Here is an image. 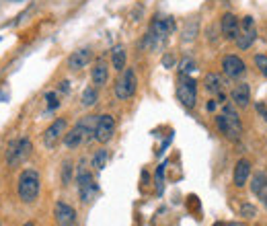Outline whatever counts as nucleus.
I'll return each instance as SVG.
<instances>
[{
  "label": "nucleus",
  "instance_id": "obj_1",
  "mask_svg": "<svg viewBox=\"0 0 267 226\" xmlns=\"http://www.w3.org/2000/svg\"><path fill=\"white\" fill-rule=\"evenodd\" d=\"M175 31V19L173 17H154L150 23V29L144 35L142 48L144 50H156L158 45L165 43V39Z\"/></svg>",
  "mask_w": 267,
  "mask_h": 226
},
{
  "label": "nucleus",
  "instance_id": "obj_2",
  "mask_svg": "<svg viewBox=\"0 0 267 226\" xmlns=\"http://www.w3.org/2000/svg\"><path fill=\"white\" fill-rule=\"evenodd\" d=\"M99 115H85L76 126L64 136L66 148H78L83 142L95 140V128H97Z\"/></svg>",
  "mask_w": 267,
  "mask_h": 226
},
{
  "label": "nucleus",
  "instance_id": "obj_3",
  "mask_svg": "<svg viewBox=\"0 0 267 226\" xmlns=\"http://www.w3.org/2000/svg\"><path fill=\"white\" fill-rule=\"evenodd\" d=\"M216 128L222 136H226L228 140L238 142L240 134H242V123H240V117H238L237 109L230 107V105H224L222 113L216 115Z\"/></svg>",
  "mask_w": 267,
  "mask_h": 226
},
{
  "label": "nucleus",
  "instance_id": "obj_4",
  "mask_svg": "<svg viewBox=\"0 0 267 226\" xmlns=\"http://www.w3.org/2000/svg\"><path fill=\"white\" fill-rule=\"evenodd\" d=\"M41 189V177L35 169H25L17 181V194L23 203H33L39 196Z\"/></svg>",
  "mask_w": 267,
  "mask_h": 226
},
{
  "label": "nucleus",
  "instance_id": "obj_5",
  "mask_svg": "<svg viewBox=\"0 0 267 226\" xmlns=\"http://www.w3.org/2000/svg\"><path fill=\"white\" fill-rule=\"evenodd\" d=\"M76 187H78V198L83 203H90L99 191L95 179H92V173L87 167V158H80V163L76 167Z\"/></svg>",
  "mask_w": 267,
  "mask_h": 226
},
{
  "label": "nucleus",
  "instance_id": "obj_6",
  "mask_svg": "<svg viewBox=\"0 0 267 226\" xmlns=\"http://www.w3.org/2000/svg\"><path fill=\"white\" fill-rule=\"evenodd\" d=\"M31 150H33V144L27 136H23V138L10 142L8 146V152H6V161H8V167L10 169H17L19 165H23L31 156Z\"/></svg>",
  "mask_w": 267,
  "mask_h": 226
},
{
  "label": "nucleus",
  "instance_id": "obj_7",
  "mask_svg": "<svg viewBox=\"0 0 267 226\" xmlns=\"http://www.w3.org/2000/svg\"><path fill=\"white\" fill-rule=\"evenodd\" d=\"M177 97L183 103V107L193 109L197 103V83L189 74H181L177 83Z\"/></svg>",
  "mask_w": 267,
  "mask_h": 226
},
{
  "label": "nucleus",
  "instance_id": "obj_8",
  "mask_svg": "<svg viewBox=\"0 0 267 226\" xmlns=\"http://www.w3.org/2000/svg\"><path fill=\"white\" fill-rule=\"evenodd\" d=\"M136 88H138V78L134 68H125L121 76L118 78V83H115V97L119 101H127L136 95Z\"/></svg>",
  "mask_w": 267,
  "mask_h": 226
},
{
  "label": "nucleus",
  "instance_id": "obj_9",
  "mask_svg": "<svg viewBox=\"0 0 267 226\" xmlns=\"http://www.w3.org/2000/svg\"><path fill=\"white\" fill-rule=\"evenodd\" d=\"M257 39V27H255V21L253 17H245L240 23V29H238V35H237V45L238 50H249L253 41Z\"/></svg>",
  "mask_w": 267,
  "mask_h": 226
},
{
  "label": "nucleus",
  "instance_id": "obj_10",
  "mask_svg": "<svg viewBox=\"0 0 267 226\" xmlns=\"http://www.w3.org/2000/svg\"><path fill=\"white\" fill-rule=\"evenodd\" d=\"M66 126H68V121L64 117H58L52 126L43 132V146L45 148H56L58 142H60L64 136H66Z\"/></svg>",
  "mask_w": 267,
  "mask_h": 226
},
{
  "label": "nucleus",
  "instance_id": "obj_11",
  "mask_svg": "<svg viewBox=\"0 0 267 226\" xmlns=\"http://www.w3.org/2000/svg\"><path fill=\"white\" fill-rule=\"evenodd\" d=\"M113 134H115V119L111 115H99L97 128H95V140L105 144L113 138Z\"/></svg>",
  "mask_w": 267,
  "mask_h": 226
},
{
  "label": "nucleus",
  "instance_id": "obj_12",
  "mask_svg": "<svg viewBox=\"0 0 267 226\" xmlns=\"http://www.w3.org/2000/svg\"><path fill=\"white\" fill-rule=\"evenodd\" d=\"M222 70L228 78H240L247 74V64L238 56H224L222 58Z\"/></svg>",
  "mask_w": 267,
  "mask_h": 226
},
{
  "label": "nucleus",
  "instance_id": "obj_13",
  "mask_svg": "<svg viewBox=\"0 0 267 226\" xmlns=\"http://www.w3.org/2000/svg\"><path fill=\"white\" fill-rule=\"evenodd\" d=\"M54 218L60 226H74L76 224V210L68 206L66 201H58L54 206Z\"/></svg>",
  "mask_w": 267,
  "mask_h": 226
},
{
  "label": "nucleus",
  "instance_id": "obj_14",
  "mask_svg": "<svg viewBox=\"0 0 267 226\" xmlns=\"http://www.w3.org/2000/svg\"><path fill=\"white\" fill-rule=\"evenodd\" d=\"M220 29H222V37L228 39V41H235L237 35H238V29H240V23L238 19L232 15V13H226L220 21Z\"/></svg>",
  "mask_w": 267,
  "mask_h": 226
},
{
  "label": "nucleus",
  "instance_id": "obj_15",
  "mask_svg": "<svg viewBox=\"0 0 267 226\" xmlns=\"http://www.w3.org/2000/svg\"><path fill=\"white\" fill-rule=\"evenodd\" d=\"M90 60H92V50L80 48V50L72 52V56L68 58V68H70V70H83V68L89 66Z\"/></svg>",
  "mask_w": 267,
  "mask_h": 226
},
{
  "label": "nucleus",
  "instance_id": "obj_16",
  "mask_svg": "<svg viewBox=\"0 0 267 226\" xmlns=\"http://www.w3.org/2000/svg\"><path fill=\"white\" fill-rule=\"evenodd\" d=\"M251 191L257 196V199L263 203L265 210H267V175L265 173L253 175V179H251Z\"/></svg>",
  "mask_w": 267,
  "mask_h": 226
},
{
  "label": "nucleus",
  "instance_id": "obj_17",
  "mask_svg": "<svg viewBox=\"0 0 267 226\" xmlns=\"http://www.w3.org/2000/svg\"><path fill=\"white\" fill-rule=\"evenodd\" d=\"M230 99L235 101V105L237 107H249L251 103V88L247 83H238L235 88H232V93H230Z\"/></svg>",
  "mask_w": 267,
  "mask_h": 226
},
{
  "label": "nucleus",
  "instance_id": "obj_18",
  "mask_svg": "<svg viewBox=\"0 0 267 226\" xmlns=\"http://www.w3.org/2000/svg\"><path fill=\"white\" fill-rule=\"evenodd\" d=\"M90 78H92V85H95V86H105L107 81H109V68H107V64L103 62V60H99L95 66H92Z\"/></svg>",
  "mask_w": 267,
  "mask_h": 226
},
{
  "label": "nucleus",
  "instance_id": "obj_19",
  "mask_svg": "<svg viewBox=\"0 0 267 226\" xmlns=\"http://www.w3.org/2000/svg\"><path fill=\"white\" fill-rule=\"evenodd\" d=\"M249 177H251V163L242 158V161H238L237 167H235V185L237 187H245Z\"/></svg>",
  "mask_w": 267,
  "mask_h": 226
},
{
  "label": "nucleus",
  "instance_id": "obj_20",
  "mask_svg": "<svg viewBox=\"0 0 267 226\" xmlns=\"http://www.w3.org/2000/svg\"><path fill=\"white\" fill-rule=\"evenodd\" d=\"M204 86L210 95H218V93H222L224 90V78L220 74H216V72H210L204 78Z\"/></svg>",
  "mask_w": 267,
  "mask_h": 226
},
{
  "label": "nucleus",
  "instance_id": "obj_21",
  "mask_svg": "<svg viewBox=\"0 0 267 226\" xmlns=\"http://www.w3.org/2000/svg\"><path fill=\"white\" fill-rule=\"evenodd\" d=\"M125 60H127V54H125V48L123 45H115L111 50V64L118 72L125 70Z\"/></svg>",
  "mask_w": 267,
  "mask_h": 226
},
{
  "label": "nucleus",
  "instance_id": "obj_22",
  "mask_svg": "<svg viewBox=\"0 0 267 226\" xmlns=\"http://www.w3.org/2000/svg\"><path fill=\"white\" fill-rule=\"evenodd\" d=\"M107 161H109V152L105 148L97 150L95 154H92V169H95V171H103L105 165H107Z\"/></svg>",
  "mask_w": 267,
  "mask_h": 226
},
{
  "label": "nucleus",
  "instance_id": "obj_23",
  "mask_svg": "<svg viewBox=\"0 0 267 226\" xmlns=\"http://www.w3.org/2000/svg\"><path fill=\"white\" fill-rule=\"evenodd\" d=\"M83 105L85 107H92L99 101V93H97V88H92V86H87L85 90H83Z\"/></svg>",
  "mask_w": 267,
  "mask_h": 226
},
{
  "label": "nucleus",
  "instance_id": "obj_24",
  "mask_svg": "<svg viewBox=\"0 0 267 226\" xmlns=\"http://www.w3.org/2000/svg\"><path fill=\"white\" fill-rule=\"evenodd\" d=\"M72 173H74V167L70 161H64L62 165V183L64 185H70L72 183Z\"/></svg>",
  "mask_w": 267,
  "mask_h": 226
},
{
  "label": "nucleus",
  "instance_id": "obj_25",
  "mask_svg": "<svg viewBox=\"0 0 267 226\" xmlns=\"http://www.w3.org/2000/svg\"><path fill=\"white\" fill-rule=\"evenodd\" d=\"M193 70H195V60L189 58V56H185V58L181 60V64H179V72L181 74H191Z\"/></svg>",
  "mask_w": 267,
  "mask_h": 226
},
{
  "label": "nucleus",
  "instance_id": "obj_26",
  "mask_svg": "<svg viewBox=\"0 0 267 226\" xmlns=\"http://www.w3.org/2000/svg\"><path fill=\"white\" fill-rule=\"evenodd\" d=\"M238 216H242V218H255V216H257V208L251 206V203H240Z\"/></svg>",
  "mask_w": 267,
  "mask_h": 226
},
{
  "label": "nucleus",
  "instance_id": "obj_27",
  "mask_svg": "<svg viewBox=\"0 0 267 226\" xmlns=\"http://www.w3.org/2000/svg\"><path fill=\"white\" fill-rule=\"evenodd\" d=\"M45 101H48V111H54L60 107V99H58V95L54 93V90H48L45 93Z\"/></svg>",
  "mask_w": 267,
  "mask_h": 226
},
{
  "label": "nucleus",
  "instance_id": "obj_28",
  "mask_svg": "<svg viewBox=\"0 0 267 226\" xmlns=\"http://www.w3.org/2000/svg\"><path fill=\"white\" fill-rule=\"evenodd\" d=\"M255 66H257L259 68V72L267 78V56H255Z\"/></svg>",
  "mask_w": 267,
  "mask_h": 226
},
{
  "label": "nucleus",
  "instance_id": "obj_29",
  "mask_svg": "<svg viewBox=\"0 0 267 226\" xmlns=\"http://www.w3.org/2000/svg\"><path fill=\"white\" fill-rule=\"evenodd\" d=\"M165 167H167V163H162V165L156 169V191H158V194H162V179H165Z\"/></svg>",
  "mask_w": 267,
  "mask_h": 226
},
{
  "label": "nucleus",
  "instance_id": "obj_30",
  "mask_svg": "<svg viewBox=\"0 0 267 226\" xmlns=\"http://www.w3.org/2000/svg\"><path fill=\"white\" fill-rule=\"evenodd\" d=\"M195 31H197V23H193V27L187 25V29H185V35H183V41H191L195 37Z\"/></svg>",
  "mask_w": 267,
  "mask_h": 226
},
{
  "label": "nucleus",
  "instance_id": "obj_31",
  "mask_svg": "<svg viewBox=\"0 0 267 226\" xmlns=\"http://www.w3.org/2000/svg\"><path fill=\"white\" fill-rule=\"evenodd\" d=\"M162 66H165V68H173V66H175V56L167 54L165 58H162Z\"/></svg>",
  "mask_w": 267,
  "mask_h": 226
},
{
  "label": "nucleus",
  "instance_id": "obj_32",
  "mask_svg": "<svg viewBox=\"0 0 267 226\" xmlns=\"http://www.w3.org/2000/svg\"><path fill=\"white\" fill-rule=\"evenodd\" d=\"M216 105H218V101H208L206 109H208V111H216Z\"/></svg>",
  "mask_w": 267,
  "mask_h": 226
},
{
  "label": "nucleus",
  "instance_id": "obj_33",
  "mask_svg": "<svg viewBox=\"0 0 267 226\" xmlns=\"http://www.w3.org/2000/svg\"><path fill=\"white\" fill-rule=\"evenodd\" d=\"M60 88H62V93H68V90H70V83H68V81H64Z\"/></svg>",
  "mask_w": 267,
  "mask_h": 226
},
{
  "label": "nucleus",
  "instance_id": "obj_34",
  "mask_svg": "<svg viewBox=\"0 0 267 226\" xmlns=\"http://www.w3.org/2000/svg\"><path fill=\"white\" fill-rule=\"evenodd\" d=\"M257 111L261 113V115H265V111H267V109H265V105H263V103H257Z\"/></svg>",
  "mask_w": 267,
  "mask_h": 226
},
{
  "label": "nucleus",
  "instance_id": "obj_35",
  "mask_svg": "<svg viewBox=\"0 0 267 226\" xmlns=\"http://www.w3.org/2000/svg\"><path fill=\"white\" fill-rule=\"evenodd\" d=\"M226 226H245V224H240V222H228Z\"/></svg>",
  "mask_w": 267,
  "mask_h": 226
},
{
  "label": "nucleus",
  "instance_id": "obj_36",
  "mask_svg": "<svg viewBox=\"0 0 267 226\" xmlns=\"http://www.w3.org/2000/svg\"><path fill=\"white\" fill-rule=\"evenodd\" d=\"M4 99H8V95H4V93H0V101H4Z\"/></svg>",
  "mask_w": 267,
  "mask_h": 226
},
{
  "label": "nucleus",
  "instance_id": "obj_37",
  "mask_svg": "<svg viewBox=\"0 0 267 226\" xmlns=\"http://www.w3.org/2000/svg\"><path fill=\"white\" fill-rule=\"evenodd\" d=\"M214 226H226V224H224V222H216Z\"/></svg>",
  "mask_w": 267,
  "mask_h": 226
},
{
  "label": "nucleus",
  "instance_id": "obj_38",
  "mask_svg": "<svg viewBox=\"0 0 267 226\" xmlns=\"http://www.w3.org/2000/svg\"><path fill=\"white\" fill-rule=\"evenodd\" d=\"M23 226H35V224H33V222H25V224H23Z\"/></svg>",
  "mask_w": 267,
  "mask_h": 226
},
{
  "label": "nucleus",
  "instance_id": "obj_39",
  "mask_svg": "<svg viewBox=\"0 0 267 226\" xmlns=\"http://www.w3.org/2000/svg\"><path fill=\"white\" fill-rule=\"evenodd\" d=\"M263 117H265V121H267V111H265V115H263Z\"/></svg>",
  "mask_w": 267,
  "mask_h": 226
}]
</instances>
